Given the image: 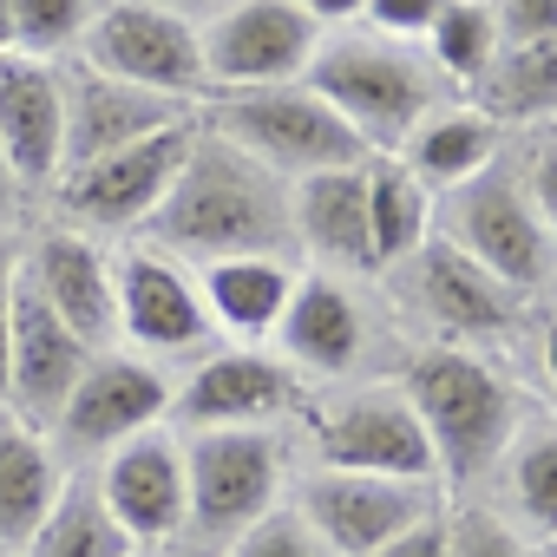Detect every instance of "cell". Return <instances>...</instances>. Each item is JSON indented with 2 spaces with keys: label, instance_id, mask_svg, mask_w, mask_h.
<instances>
[{
  "label": "cell",
  "instance_id": "obj_1",
  "mask_svg": "<svg viewBox=\"0 0 557 557\" xmlns=\"http://www.w3.org/2000/svg\"><path fill=\"white\" fill-rule=\"evenodd\" d=\"M138 236L171 249L190 269L223 262V256H296L289 184L197 119L190 158Z\"/></svg>",
  "mask_w": 557,
  "mask_h": 557
},
{
  "label": "cell",
  "instance_id": "obj_2",
  "mask_svg": "<svg viewBox=\"0 0 557 557\" xmlns=\"http://www.w3.org/2000/svg\"><path fill=\"white\" fill-rule=\"evenodd\" d=\"M394 387L413 400L440 479L466 485V479L498 472L505 446L518 440V387L498 374V361L485 348H440V342H426V348L407 355Z\"/></svg>",
  "mask_w": 557,
  "mask_h": 557
},
{
  "label": "cell",
  "instance_id": "obj_3",
  "mask_svg": "<svg viewBox=\"0 0 557 557\" xmlns=\"http://www.w3.org/2000/svg\"><path fill=\"white\" fill-rule=\"evenodd\" d=\"M302 86L374 151V158H394L407 145V132L446 106V86L440 73L426 66V53H413L407 40H387V34H335L315 47Z\"/></svg>",
  "mask_w": 557,
  "mask_h": 557
},
{
  "label": "cell",
  "instance_id": "obj_4",
  "mask_svg": "<svg viewBox=\"0 0 557 557\" xmlns=\"http://www.w3.org/2000/svg\"><path fill=\"white\" fill-rule=\"evenodd\" d=\"M203 125L223 132L230 145H243L283 184H302L315 171H348V164L374 158L302 79L296 86H262V92H223V99H210Z\"/></svg>",
  "mask_w": 557,
  "mask_h": 557
},
{
  "label": "cell",
  "instance_id": "obj_5",
  "mask_svg": "<svg viewBox=\"0 0 557 557\" xmlns=\"http://www.w3.org/2000/svg\"><path fill=\"white\" fill-rule=\"evenodd\" d=\"M433 230L446 243H459L479 269H492L505 289H518L524 302L544 296L550 275H557V243L544 236V223H537V210L524 197L518 158H492L479 177H466L459 190H446Z\"/></svg>",
  "mask_w": 557,
  "mask_h": 557
},
{
  "label": "cell",
  "instance_id": "obj_6",
  "mask_svg": "<svg viewBox=\"0 0 557 557\" xmlns=\"http://www.w3.org/2000/svg\"><path fill=\"white\" fill-rule=\"evenodd\" d=\"M387 275H394L400 309L420 315L426 342H440V348H498L524 329V296L505 289L492 269H479L440 230L407 262H394Z\"/></svg>",
  "mask_w": 557,
  "mask_h": 557
},
{
  "label": "cell",
  "instance_id": "obj_7",
  "mask_svg": "<svg viewBox=\"0 0 557 557\" xmlns=\"http://www.w3.org/2000/svg\"><path fill=\"white\" fill-rule=\"evenodd\" d=\"M184 479H190V531L197 537H236L256 518L283 505L289 453L275 426H197L184 440Z\"/></svg>",
  "mask_w": 557,
  "mask_h": 557
},
{
  "label": "cell",
  "instance_id": "obj_8",
  "mask_svg": "<svg viewBox=\"0 0 557 557\" xmlns=\"http://www.w3.org/2000/svg\"><path fill=\"white\" fill-rule=\"evenodd\" d=\"M112 302H119V342L145 361H197L210 355L216 329L197 289V269L177 262L171 249L132 236L112 249Z\"/></svg>",
  "mask_w": 557,
  "mask_h": 557
},
{
  "label": "cell",
  "instance_id": "obj_9",
  "mask_svg": "<svg viewBox=\"0 0 557 557\" xmlns=\"http://www.w3.org/2000/svg\"><path fill=\"white\" fill-rule=\"evenodd\" d=\"M203 47V92H262V86H296L322 47V27L296 0H230L197 27Z\"/></svg>",
  "mask_w": 557,
  "mask_h": 557
},
{
  "label": "cell",
  "instance_id": "obj_10",
  "mask_svg": "<svg viewBox=\"0 0 557 557\" xmlns=\"http://www.w3.org/2000/svg\"><path fill=\"white\" fill-rule=\"evenodd\" d=\"M190 138H197V119H177V125L138 138V145H125V151L86 164V171H66V177L53 184L66 223L86 230V236H99V243H106V236H125V243H132V236L151 223V210L164 203L171 177L184 171Z\"/></svg>",
  "mask_w": 557,
  "mask_h": 557
},
{
  "label": "cell",
  "instance_id": "obj_11",
  "mask_svg": "<svg viewBox=\"0 0 557 557\" xmlns=\"http://www.w3.org/2000/svg\"><path fill=\"white\" fill-rule=\"evenodd\" d=\"M289 511L309 524V537L329 557H374L381 544H394L400 531H413L420 518H433L446 505H440V485H426V479H381V472L315 466L296 485Z\"/></svg>",
  "mask_w": 557,
  "mask_h": 557
},
{
  "label": "cell",
  "instance_id": "obj_12",
  "mask_svg": "<svg viewBox=\"0 0 557 557\" xmlns=\"http://www.w3.org/2000/svg\"><path fill=\"white\" fill-rule=\"evenodd\" d=\"M79 66L145 86L158 99H177V106L203 99V47H197L190 14L151 8V0H106L79 40Z\"/></svg>",
  "mask_w": 557,
  "mask_h": 557
},
{
  "label": "cell",
  "instance_id": "obj_13",
  "mask_svg": "<svg viewBox=\"0 0 557 557\" xmlns=\"http://www.w3.org/2000/svg\"><path fill=\"white\" fill-rule=\"evenodd\" d=\"M164 413H171V374L132 348H106V355H92V368L66 394L47 440L60 459H106L112 446L164 426Z\"/></svg>",
  "mask_w": 557,
  "mask_h": 557
},
{
  "label": "cell",
  "instance_id": "obj_14",
  "mask_svg": "<svg viewBox=\"0 0 557 557\" xmlns=\"http://www.w3.org/2000/svg\"><path fill=\"white\" fill-rule=\"evenodd\" d=\"M315 453L335 472H381V479H426L440 485L426 426L413 413V400L381 381V387H348L335 400L315 407Z\"/></svg>",
  "mask_w": 557,
  "mask_h": 557
},
{
  "label": "cell",
  "instance_id": "obj_15",
  "mask_svg": "<svg viewBox=\"0 0 557 557\" xmlns=\"http://www.w3.org/2000/svg\"><path fill=\"white\" fill-rule=\"evenodd\" d=\"M106 511L132 544H177L190 531V479H184V440L171 426H151L125 446H112L92 472Z\"/></svg>",
  "mask_w": 557,
  "mask_h": 557
},
{
  "label": "cell",
  "instance_id": "obj_16",
  "mask_svg": "<svg viewBox=\"0 0 557 557\" xmlns=\"http://www.w3.org/2000/svg\"><path fill=\"white\" fill-rule=\"evenodd\" d=\"M302 407V374L275 348H210L171 387V413L197 426H275V413Z\"/></svg>",
  "mask_w": 557,
  "mask_h": 557
},
{
  "label": "cell",
  "instance_id": "obj_17",
  "mask_svg": "<svg viewBox=\"0 0 557 557\" xmlns=\"http://www.w3.org/2000/svg\"><path fill=\"white\" fill-rule=\"evenodd\" d=\"M21 283L92 348H119V302H112V243L73 230V223H53L40 230L27 249H21Z\"/></svg>",
  "mask_w": 557,
  "mask_h": 557
},
{
  "label": "cell",
  "instance_id": "obj_18",
  "mask_svg": "<svg viewBox=\"0 0 557 557\" xmlns=\"http://www.w3.org/2000/svg\"><path fill=\"white\" fill-rule=\"evenodd\" d=\"M86 368H92V348L14 275V342H8V400L0 407L47 433Z\"/></svg>",
  "mask_w": 557,
  "mask_h": 557
},
{
  "label": "cell",
  "instance_id": "obj_19",
  "mask_svg": "<svg viewBox=\"0 0 557 557\" xmlns=\"http://www.w3.org/2000/svg\"><path fill=\"white\" fill-rule=\"evenodd\" d=\"M177 119H197V106H177V99H158L145 86H125V79H106L92 66H73L66 73V138H60V177L66 171H86Z\"/></svg>",
  "mask_w": 557,
  "mask_h": 557
},
{
  "label": "cell",
  "instance_id": "obj_20",
  "mask_svg": "<svg viewBox=\"0 0 557 557\" xmlns=\"http://www.w3.org/2000/svg\"><path fill=\"white\" fill-rule=\"evenodd\" d=\"M60 138H66V73L34 53H0V158L27 197L60 184Z\"/></svg>",
  "mask_w": 557,
  "mask_h": 557
},
{
  "label": "cell",
  "instance_id": "obj_21",
  "mask_svg": "<svg viewBox=\"0 0 557 557\" xmlns=\"http://www.w3.org/2000/svg\"><path fill=\"white\" fill-rule=\"evenodd\" d=\"M269 342L296 374L342 381L368 355V309L348 289V275L315 269V275H296V296H289V309H283V322H275Z\"/></svg>",
  "mask_w": 557,
  "mask_h": 557
},
{
  "label": "cell",
  "instance_id": "obj_22",
  "mask_svg": "<svg viewBox=\"0 0 557 557\" xmlns=\"http://www.w3.org/2000/svg\"><path fill=\"white\" fill-rule=\"evenodd\" d=\"M289 223H296V249H309L329 275H381L368 243V164L315 171L289 184Z\"/></svg>",
  "mask_w": 557,
  "mask_h": 557
},
{
  "label": "cell",
  "instance_id": "obj_23",
  "mask_svg": "<svg viewBox=\"0 0 557 557\" xmlns=\"http://www.w3.org/2000/svg\"><path fill=\"white\" fill-rule=\"evenodd\" d=\"M197 289L210 309V329L230 335V348H269L296 296V262L289 256H223L197 269Z\"/></svg>",
  "mask_w": 557,
  "mask_h": 557
},
{
  "label": "cell",
  "instance_id": "obj_24",
  "mask_svg": "<svg viewBox=\"0 0 557 557\" xmlns=\"http://www.w3.org/2000/svg\"><path fill=\"white\" fill-rule=\"evenodd\" d=\"M66 492V459L53 440L0 407V557H21Z\"/></svg>",
  "mask_w": 557,
  "mask_h": 557
},
{
  "label": "cell",
  "instance_id": "obj_25",
  "mask_svg": "<svg viewBox=\"0 0 557 557\" xmlns=\"http://www.w3.org/2000/svg\"><path fill=\"white\" fill-rule=\"evenodd\" d=\"M498 145H505V132L479 112V106H440V112H426L413 132H407V145L394 151L433 197H446V190H459L466 177H479L492 158H498Z\"/></svg>",
  "mask_w": 557,
  "mask_h": 557
},
{
  "label": "cell",
  "instance_id": "obj_26",
  "mask_svg": "<svg viewBox=\"0 0 557 557\" xmlns=\"http://www.w3.org/2000/svg\"><path fill=\"white\" fill-rule=\"evenodd\" d=\"M466 106H479L498 132L557 119V40L498 47V60H492V66H485V79L466 92Z\"/></svg>",
  "mask_w": 557,
  "mask_h": 557
},
{
  "label": "cell",
  "instance_id": "obj_27",
  "mask_svg": "<svg viewBox=\"0 0 557 557\" xmlns=\"http://www.w3.org/2000/svg\"><path fill=\"white\" fill-rule=\"evenodd\" d=\"M440 223L433 190L400 164V158H368V243H374V269L407 262Z\"/></svg>",
  "mask_w": 557,
  "mask_h": 557
},
{
  "label": "cell",
  "instance_id": "obj_28",
  "mask_svg": "<svg viewBox=\"0 0 557 557\" xmlns=\"http://www.w3.org/2000/svg\"><path fill=\"white\" fill-rule=\"evenodd\" d=\"M498 492H505V518L531 537V544H557V426L518 433L498 459Z\"/></svg>",
  "mask_w": 557,
  "mask_h": 557
},
{
  "label": "cell",
  "instance_id": "obj_29",
  "mask_svg": "<svg viewBox=\"0 0 557 557\" xmlns=\"http://www.w3.org/2000/svg\"><path fill=\"white\" fill-rule=\"evenodd\" d=\"M125 550H132V537L106 511L92 472H66V492L53 498L47 524L34 531V544L21 557H125Z\"/></svg>",
  "mask_w": 557,
  "mask_h": 557
},
{
  "label": "cell",
  "instance_id": "obj_30",
  "mask_svg": "<svg viewBox=\"0 0 557 557\" xmlns=\"http://www.w3.org/2000/svg\"><path fill=\"white\" fill-rule=\"evenodd\" d=\"M498 21H492V0H446V14L426 27V66L440 73V86L472 92L485 79V66L498 60Z\"/></svg>",
  "mask_w": 557,
  "mask_h": 557
},
{
  "label": "cell",
  "instance_id": "obj_31",
  "mask_svg": "<svg viewBox=\"0 0 557 557\" xmlns=\"http://www.w3.org/2000/svg\"><path fill=\"white\" fill-rule=\"evenodd\" d=\"M106 0H14V53L53 60L66 47L86 40V27L99 21Z\"/></svg>",
  "mask_w": 557,
  "mask_h": 557
},
{
  "label": "cell",
  "instance_id": "obj_32",
  "mask_svg": "<svg viewBox=\"0 0 557 557\" xmlns=\"http://www.w3.org/2000/svg\"><path fill=\"white\" fill-rule=\"evenodd\" d=\"M544 544H531L505 511L485 505H459L446 511V557H537Z\"/></svg>",
  "mask_w": 557,
  "mask_h": 557
},
{
  "label": "cell",
  "instance_id": "obj_33",
  "mask_svg": "<svg viewBox=\"0 0 557 557\" xmlns=\"http://www.w3.org/2000/svg\"><path fill=\"white\" fill-rule=\"evenodd\" d=\"M223 557H329V550L309 537V524H302L289 505H275L269 518H256L249 531H236Z\"/></svg>",
  "mask_w": 557,
  "mask_h": 557
},
{
  "label": "cell",
  "instance_id": "obj_34",
  "mask_svg": "<svg viewBox=\"0 0 557 557\" xmlns=\"http://www.w3.org/2000/svg\"><path fill=\"white\" fill-rule=\"evenodd\" d=\"M492 21L505 47L524 40H557V0H492Z\"/></svg>",
  "mask_w": 557,
  "mask_h": 557
},
{
  "label": "cell",
  "instance_id": "obj_35",
  "mask_svg": "<svg viewBox=\"0 0 557 557\" xmlns=\"http://www.w3.org/2000/svg\"><path fill=\"white\" fill-rule=\"evenodd\" d=\"M440 14H446V0H368V21L387 40H426Z\"/></svg>",
  "mask_w": 557,
  "mask_h": 557
},
{
  "label": "cell",
  "instance_id": "obj_36",
  "mask_svg": "<svg viewBox=\"0 0 557 557\" xmlns=\"http://www.w3.org/2000/svg\"><path fill=\"white\" fill-rule=\"evenodd\" d=\"M518 177H524V197H531V210H537L544 236L557 243V145H544V151L518 158Z\"/></svg>",
  "mask_w": 557,
  "mask_h": 557
},
{
  "label": "cell",
  "instance_id": "obj_37",
  "mask_svg": "<svg viewBox=\"0 0 557 557\" xmlns=\"http://www.w3.org/2000/svg\"><path fill=\"white\" fill-rule=\"evenodd\" d=\"M374 557H446V511L420 518L413 531H400V537H394V544H381Z\"/></svg>",
  "mask_w": 557,
  "mask_h": 557
},
{
  "label": "cell",
  "instance_id": "obj_38",
  "mask_svg": "<svg viewBox=\"0 0 557 557\" xmlns=\"http://www.w3.org/2000/svg\"><path fill=\"white\" fill-rule=\"evenodd\" d=\"M296 8L315 21V27H342V21H361L368 0H296Z\"/></svg>",
  "mask_w": 557,
  "mask_h": 557
},
{
  "label": "cell",
  "instance_id": "obj_39",
  "mask_svg": "<svg viewBox=\"0 0 557 557\" xmlns=\"http://www.w3.org/2000/svg\"><path fill=\"white\" fill-rule=\"evenodd\" d=\"M21 203H27V190H21V177L8 171V158H0V230L21 216Z\"/></svg>",
  "mask_w": 557,
  "mask_h": 557
},
{
  "label": "cell",
  "instance_id": "obj_40",
  "mask_svg": "<svg viewBox=\"0 0 557 557\" xmlns=\"http://www.w3.org/2000/svg\"><path fill=\"white\" fill-rule=\"evenodd\" d=\"M8 342H14V289H0V400H8Z\"/></svg>",
  "mask_w": 557,
  "mask_h": 557
},
{
  "label": "cell",
  "instance_id": "obj_41",
  "mask_svg": "<svg viewBox=\"0 0 557 557\" xmlns=\"http://www.w3.org/2000/svg\"><path fill=\"white\" fill-rule=\"evenodd\" d=\"M537 368H544V381L557 387V315H544V329H537Z\"/></svg>",
  "mask_w": 557,
  "mask_h": 557
},
{
  "label": "cell",
  "instance_id": "obj_42",
  "mask_svg": "<svg viewBox=\"0 0 557 557\" xmlns=\"http://www.w3.org/2000/svg\"><path fill=\"white\" fill-rule=\"evenodd\" d=\"M14 275H21V243L0 230V289H14Z\"/></svg>",
  "mask_w": 557,
  "mask_h": 557
},
{
  "label": "cell",
  "instance_id": "obj_43",
  "mask_svg": "<svg viewBox=\"0 0 557 557\" xmlns=\"http://www.w3.org/2000/svg\"><path fill=\"white\" fill-rule=\"evenodd\" d=\"M0 53H14V0H0Z\"/></svg>",
  "mask_w": 557,
  "mask_h": 557
},
{
  "label": "cell",
  "instance_id": "obj_44",
  "mask_svg": "<svg viewBox=\"0 0 557 557\" xmlns=\"http://www.w3.org/2000/svg\"><path fill=\"white\" fill-rule=\"evenodd\" d=\"M125 557H177V544H132Z\"/></svg>",
  "mask_w": 557,
  "mask_h": 557
},
{
  "label": "cell",
  "instance_id": "obj_45",
  "mask_svg": "<svg viewBox=\"0 0 557 557\" xmlns=\"http://www.w3.org/2000/svg\"><path fill=\"white\" fill-rule=\"evenodd\" d=\"M151 8H171V14H197V8H210V0H151Z\"/></svg>",
  "mask_w": 557,
  "mask_h": 557
},
{
  "label": "cell",
  "instance_id": "obj_46",
  "mask_svg": "<svg viewBox=\"0 0 557 557\" xmlns=\"http://www.w3.org/2000/svg\"><path fill=\"white\" fill-rule=\"evenodd\" d=\"M537 557H557V544H544V550H537Z\"/></svg>",
  "mask_w": 557,
  "mask_h": 557
}]
</instances>
